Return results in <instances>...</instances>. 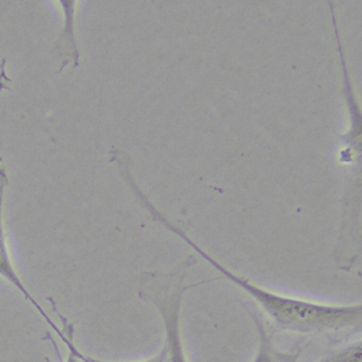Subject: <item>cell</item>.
<instances>
[{
    "label": "cell",
    "instance_id": "cell-1",
    "mask_svg": "<svg viewBox=\"0 0 362 362\" xmlns=\"http://www.w3.org/2000/svg\"><path fill=\"white\" fill-rule=\"evenodd\" d=\"M184 238L212 268L254 299L281 331L321 334L361 327L362 308L360 303L329 305L278 294L232 272L196 246L189 238L185 236Z\"/></svg>",
    "mask_w": 362,
    "mask_h": 362
},
{
    "label": "cell",
    "instance_id": "cell-2",
    "mask_svg": "<svg viewBox=\"0 0 362 362\" xmlns=\"http://www.w3.org/2000/svg\"><path fill=\"white\" fill-rule=\"evenodd\" d=\"M183 281L177 285L167 286L155 293L153 303L161 313L165 329V349L169 362H187L181 333V305L184 293L192 286H185Z\"/></svg>",
    "mask_w": 362,
    "mask_h": 362
},
{
    "label": "cell",
    "instance_id": "cell-3",
    "mask_svg": "<svg viewBox=\"0 0 362 362\" xmlns=\"http://www.w3.org/2000/svg\"><path fill=\"white\" fill-rule=\"evenodd\" d=\"M8 183H9V179H8L7 173H6L5 167L3 165V158L0 157V276H3L10 284L13 285L16 288L19 289V292H21L23 296L25 297V299H28V300L35 307L36 310L45 319L46 322L50 325V327L54 329V331L56 332L58 337L64 341V345H71L72 339H68L64 332L58 329V327H57L54 321L48 317L47 313L42 308L40 303L28 293V288L24 286L23 282H22L21 279L19 278L17 271L14 270L11 258H10L7 243H6L5 228H4L3 220L4 197H5V191Z\"/></svg>",
    "mask_w": 362,
    "mask_h": 362
},
{
    "label": "cell",
    "instance_id": "cell-4",
    "mask_svg": "<svg viewBox=\"0 0 362 362\" xmlns=\"http://www.w3.org/2000/svg\"><path fill=\"white\" fill-rule=\"evenodd\" d=\"M252 315V320L256 323L259 337L258 351L252 362H297V355L295 354L283 353L275 349L272 337L267 332L264 323L256 313Z\"/></svg>",
    "mask_w": 362,
    "mask_h": 362
},
{
    "label": "cell",
    "instance_id": "cell-5",
    "mask_svg": "<svg viewBox=\"0 0 362 362\" xmlns=\"http://www.w3.org/2000/svg\"><path fill=\"white\" fill-rule=\"evenodd\" d=\"M361 345H355L353 347L341 351L339 355L334 356L331 359L327 360L325 362H361Z\"/></svg>",
    "mask_w": 362,
    "mask_h": 362
},
{
    "label": "cell",
    "instance_id": "cell-6",
    "mask_svg": "<svg viewBox=\"0 0 362 362\" xmlns=\"http://www.w3.org/2000/svg\"><path fill=\"white\" fill-rule=\"evenodd\" d=\"M78 360H81V361L83 362H106L100 361V360L92 359V358L90 357H85L82 354H81L80 357H78ZM141 362H169V358H168V351L167 349H165V346H163V349H161L160 353L156 355L155 357Z\"/></svg>",
    "mask_w": 362,
    "mask_h": 362
},
{
    "label": "cell",
    "instance_id": "cell-7",
    "mask_svg": "<svg viewBox=\"0 0 362 362\" xmlns=\"http://www.w3.org/2000/svg\"><path fill=\"white\" fill-rule=\"evenodd\" d=\"M12 80L6 72V58L0 62V92L9 90L11 88Z\"/></svg>",
    "mask_w": 362,
    "mask_h": 362
},
{
    "label": "cell",
    "instance_id": "cell-8",
    "mask_svg": "<svg viewBox=\"0 0 362 362\" xmlns=\"http://www.w3.org/2000/svg\"><path fill=\"white\" fill-rule=\"evenodd\" d=\"M78 360V357H76V355L70 353V357H69L68 362H76Z\"/></svg>",
    "mask_w": 362,
    "mask_h": 362
}]
</instances>
